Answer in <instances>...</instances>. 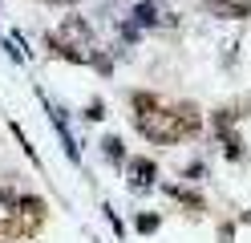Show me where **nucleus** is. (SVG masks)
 Wrapping results in <instances>:
<instances>
[{
	"label": "nucleus",
	"instance_id": "obj_10",
	"mask_svg": "<svg viewBox=\"0 0 251 243\" xmlns=\"http://www.w3.org/2000/svg\"><path fill=\"white\" fill-rule=\"evenodd\" d=\"M158 190L166 194V199H175V203H182V207H191V211H202V207H207L199 190H186V187H175V183H162Z\"/></svg>",
	"mask_w": 251,
	"mask_h": 243
},
{
	"label": "nucleus",
	"instance_id": "obj_8",
	"mask_svg": "<svg viewBox=\"0 0 251 243\" xmlns=\"http://www.w3.org/2000/svg\"><path fill=\"white\" fill-rule=\"evenodd\" d=\"M175 113H178V126H182V134L186 138H199L202 134V109L195 106V102H175Z\"/></svg>",
	"mask_w": 251,
	"mask_h": 243
},
{
	"label": "nucleus",
	"instance_id": "obj_1",
	"mask_svg": "<svg viewBox=\"0 0 251 243\" xmlns=\"http://www.w3.org/2000/svg\"><path fill=\"white\" fill-rule=\"evenodd\" d=\"M41 227H45V199L21 194L17 207L8 211V219L0 223V239H33Z\"/></svg>",
	"mask_w": 251,
	"mask_h": 243
},
{
	"label": "nucleus",
	"instance_id": "obj_3",
	"mask_svg": "<svg viewBox=\"0 0 251 243\" xmlns=\"http://www.w3.org/2000/svg\"><path fill=\"white\" fill-rule=\"evenodd\" d=\"M57 41H65V45H73V49H89L98 45V28H93V21L85 12H77V8H69V16H61L57 21V28H49Z\"/></svg>",
	"mask_w": 251,
	"mask_h": 243
},
{
	"label": "nucleus",
	"instance_id": "obj_4",
	"mask_svg": "<svg viewBox=\"0 0 251 243\" xmlns=\"http://www.w3.org/2000/svg\"><path fill=\"white\" fill-rule=\"evenodd\" d=\"M130 21L138 28H178V12H170L162 0H134L130 4Z\"/></svg>",
	"mask_w": 251,
	"mask_h": 243
},
{
	"label": "nucleus",
	"instance_id": "obj_7",
	"mask_svg": "<svg viewBox=\"0 0 251 243\" xmlns=\"http://www.w3.org/2000/svg\"><path fill=\"white\" fill-rule=\"evenodd\" d=\"M41 41H45V49H49V57H53V61H69V65H85V61H89L85 49H73V45H65V41H57L53 32H45Z\"/></svg>",
	"mask_w": 251,
	"mask_h": 243
},
{
	"label": "nucleus",
	"instance_id": "obj_2",
	"mask_svg": "<svg viewBox=\"0 0 251 243\" xmlns=\"http://www.w3.org/2000/svg\"><path fill=\"white\" fill-rule=\"evenodd\" d=\"M134 130H138L150 146H178V142H186L175 106H162V109L146 113V118H134Z\"/></svg>",
	"mask_w": 251,
	"mask_h": 243
},
{
	"label": "nucleus",
	"instance_id": "obj_12",
	"mask_svg": "<svg viewBox=\"0 0 251 243\" xmlns=\"http://www.w3.org/2000/svg\"><path fill=\"white\" fill-rule=\"evenodd\" d=\"M85 65H89L93 73H101V77H109V73H114V57H109L105 49H98V45L89 49V61H85Z\"/></svg>",
	"mask_w": 251,
	"mask_h": 243
},
{
	"label": "nucleus",
	"instance_id": "obj_9",
	"mask_svg": "<svg viewBox=\"0 0 251 243\" xmlns=\"http://www.w3.org/2000/svg\"><path fill=\"white\" fill-rule=\"evenodd\" d=\"M162 106H166V97H162V93H154V89H134V93H130V109H134V118H146V113L162 109Z\"/></svg>",
	"mask_w": 251,
	"mask_h": 243
},
{
	"label": "nucleus",
	"instance_id": "obj_6",
	"mask_svg": "<svg viewBox=\"0 0 251 243\" xmlns=\"http://www.w3.org/2000/svg\"><path fill=\"white\" fill-rule=\"evenodd\" d=\"M199 8L215 21H251V0H202Z\"/></svg>",
	"mask_w": 251,
	"mask_h": 243
},
{
	"label": "nucleus",
	"instance_id": "obj_11",
	"mask_svg": "<svg viewBox=\"0 0 251 243\" xmlns=\"http://www.w3.org/2000/svg\"><path fill=\"white\" fill-rule=\"evenodd\" d=\"M101 150H105V158L114 162V166H126V142L118 134H105L101 138Z\"/></svg>",
	"mask_w": 251,
	"mask_h": 243
},
{
	"label": "nucleus",
	"instance_id": "obj_15",
	"mask_svg": "<svg viewBox=\"0 0 251 243\" xmlns=\"http://www.w3.org/2000/svg\"><path fill=\"white\" fill-rule=\"evenodd\" d=\"M85 118H89V122H101V118H105V102H98V97H93V102L85 106Z\"/></svg>",
	"mask_w": 251,
	"mask_h": 243
},
{
	"label": "nucleus",
	"instance_id": "obj_5",
	"mask_svg": "<svg viewBox=\"0 0 251 243\" xmlns=\"http://www.w3.org/2000/svg\"><path fill=\"white\" fill-rule=\"evenodd\" d=\"M126 183H130V190H154L158 183H154V178H158V162L154 158H146V154H134V158H126Z\"/></svg>",
	"mask_w": 251,
	"mask_h": 243
},
{
	"label": "nucleus",
	"instance_id": "obj_18",
	"mask_svg": "<svg viewBox=\"0 0 251 243\" xmlns=\"http://www.w3.org/2000/svg\"><path fill=\"white\" fill-rule=\"evenodd\" d=\"M17 199H21V194H17V190H12V187H0V203H4L8 211H12V207H17Z\"/></svg>",
	"mask_w": 251,
	"mask_h": 243
},
{
	"label": "nucleus",
	"instance_id": "obj_16",
	"mask_svg": "<svg viewBox=\"0 0 251 243\" xmlns=\"http://www.w3.org/2000/svg\"><path fill=\"white\" fill-rule=\"evenodd\" d=\"M182 174L191 178V183H199V178H207V166H202V162H191V166H186Z\"/></svg>",
	"mask_w": 251,
	"mask_h": 243
},
{
	"label": "nucleus",
	"instance_id": "obj_14",
	"mask_svg": "<svg viewBox=\"0 0 251 243\" xmlns=\"http://www.w3.org/2000/svg\"><path fill=\"white\" fill-rule=\"evenodd\" d=\"M134 227H138L142 235H154V231L162 227V215H138V219H134Z\"/></svg>",
	"mask_w": 251,
	"mask_h": 243
},
{
	"label": "nucleus",
	"instance_id": "obj_13",
	"mask_svg": "<svg viewBox=\"0 0 251 243\" xmlns=\"http://www.w3.org/2000/svg\"><path fill=\"white\" fill-rule=\"evenodd\" d=\"M219 146H223V154H227L231 162H239V158H243V138L235 134V130H227V134H219Z\"/></svg>",
	"mask_w": 251,
	"mask_h": 243
},
{
	"label": "nucleus",
	"instance_id": "obj_17",
	"mask_svg": "<svg viewBox=\"0 0 251 243\" xmlns=\"http://www.w3.org/2000/svg\"><path fill=\"white\" fill-rule=\"evenodd\" d=\"M45 8H61V12H69V8H77L81 4V0H41Z\"/></svg>",
	"mask_w": 251,
	"mask_h": 243
}]
</instances>
